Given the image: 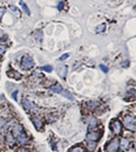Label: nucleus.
I'll use <instances>...</instances> for the list:
<instances>
[{
	"label": "nucleus",
	"mask_w": 136,
	"mask_h": 152,
	"mask_svg": "<svg viewBox=\"0 0 136 152\" xmlns=\"http://www.w3.org/2000/svg\"><path fill=\"white\" fill-rule=\"evenodd\" d=\"M12 135L16 138V140H18V143L22 144V145L25 144L26 142L28 141L27 135L25 134L22 126H20V125H16L15 127L12 129Z\"/></svg>",
	"instance_id": "obj_1"
},
{
	"label": "nucleus",
	"mask_w": 136,
	"mask_h": 152,
	"mask_svg": "<svg viewBox=\"0 0 136 152\" xmlns=\"http://www.w3.org/2000/svg\"><path fill=\"white\" fill-rule=\"evenodd\" d=\"M50 90L52 91V92H54V93H62V87L60 85V84H56V85L52 86V87L50 88Z\"/></svg>",
	"instance_id": "obj_11"
},
{
	"label": "nucleus",
	"mask_w": 136,
	"mask_h": 152,
	"mask_svg": "<svg viewBox=\"0 0 136 152\" xmlns=\"http://www.w3.org/2000/svg\"><path fill=\"white\" fill-rule=\"evenodd\" d=\"M10 10L12 11V12H15L16 16H20L21 12H20V10H18V9L15 7V6H10Z\"/></svg>",
	"instance_id": "obj_19"
},
{
	"label": "nucleus",
	"mask_w": 136,
	"mask_h": 152,
	"mask_svg": "<svg viewBox=\"0 0 136 152\" xmlns=\"http://www.w3.org/2000/svg\"><path fill=\"white\" fill-rule=\"evenodd\" d=\"M62 5H64V3H62V2H60V3L58 4V9H62Z\"/></svg>",
	"instance_id": "obj_31"
},
{
	"label": "nucleus",
	"mask_w": 136,
	"mask_h": 152,
	"mask_svg": "<svg viewBox=\"0 0 136 152\" xmlns=\"http://www.w3.org/2000/svg\"><path fill=\"white\" fill-rule=\"evenodd\" d=\"M20 4H21V5H22V7H23V9H24V11H25L26 13H27L28 15H31V12H30V9L28 8L27 4H26L24 1H22V0H21V1H20Z\"/></svg>",
	"instance_id": "obj_16"
},
{
	"label": "nucleus",
	"mask_w": 136,
	"mask_h": 152,
	"mask_svg": "<svg viewBox=\"0 0 136 152\" xmlns=\"http://www.w3.org/2000/svg\"><path fill=\"white\" fill-rule=\"evenodd\" d=\"M88 123H89V129L90 130H93L95 127H96V120L95 118H89V121H88Z\"/></svg>",
	"instance_id": "obj_15"
},
{
	"label": "nucleus",
	"mask_w": 136,
	"mask_h": 152,
	"mask_svg": "<svg viewBox=\"0 0 136 152\" xmlns=\"http://www.w3.org/2000/svg\"><path fill=\"white\" fill-rule=\"evenodd\" d=\"M7 75H8V77L15 79V80H20V79L22 78V75L18 74V72H16V71H8Z\"/></svg>",
	"instance_id": "obj_9"
},
{
	"label": "nucleus",
	"mask_w": 136,
	"mask_h": 152,
	"mask_svg": "<svg viewBox=\"0 0 136 152\" xmlns=\"http://www.w3.org/2000/svg\"><path fill=\"white\" fill-rule=\"evenodd\" d=\"M87 139L89 141H92V142H95L99 139V133H95V132H90L88 133L87 135Z\"/></svg>",
	"instance_id": "obj_7"
},
{
	"label": "nucleus",
	"mask_w": 136,
	"mask_h": 152,
	"mask_svg": "<svg viewBox=\"0 0 136 152\" xmlns=\"http://www.w3.org/2000/svg\"><path fill=\"white\" fill-rule=\"evenodd\" d=\"M23 106L25 107L27 110H30L31 108H33V104H32V102H30L28 99H25V100H23Z\"/></svg>",
	"instance_id": "obj_12"
},
{
	"label": "nucleus",
	"mask_w": 136,
	"mask_h": 152,
	"mask_svg": "<svg viewBox=\"0 0 136 152\" xmlns=\"http://www.w3.org/2000/svg\"><path fill=\"white\" fill-rule=\"evenodd\" d=\"M93 148H95V145L94 144H90V146H89V149H90V150H92Z\"/></svg>",
	"instance_id": "obj_30"
},
{
	"label": "nucleus",
	"mask_w": 136,
	"mask_h": 152,
	"mask_svg": "<svg viewBox=\"0 0 136 152\" xmlns=\"http://www.w3.org/2000/svg\"><path fill=\"white\" fill-rule=\"evenodd\" d=\"M111 128L112 129V132L115 133L116 135H120L122 132V126L121 123L119 121H114L112 124L111 125Z\"/></svg>",
	"instance_id": "obj_5"
},
{
	"label": "nucleus",
	"mask_w": 136,
	"mask_h": 152,
	"mask_svg": "<svg viewBox=\"0 0 136 152\" xmlns=\"http://www.w3.org/2000/svg\"><path fill=\"white\" fill-rule=\"evenodd\" d=\"M121 147L123 149H128L129 148V141L127 139H122L121 140Z\"/></svg>",
	"instance_id": "obj_17"
},
{
	"label": "nucleus",
	"mask_w": 136,
	"mask_h": 152,
	"mask_svg": "<svg viewBox=\"0 0 136 152\" xmlns=\"http://www.w3.org/2000/svg\"><path fill=\"white\" fill-rule=\"evenodd\" d=\"M4 13H5V8L1 7V8H0V20L2 18V16H3Z\"/></svg>",
	"instance_id": "obj_23"
},
{
	"label": "nucleus",
	"mask_w": 136,
	"mask_h": 152,
	"mask_svg": "<svg viewBox=\"0 0 136 152\" xmlns=\"http://www.w3.org/2000/svg\"><path fill=\"white\" fill-rule=\"evenodd\" d=\"M130 152H134V150H131V151H130Z\"/></svg>",
	"instance_id": "obj_32"
},
{
	"label": "nucleus",
	"mask_w": 136,
	"mask_h": 152,
	"mask_svg": "<svg viewBox=\"0 0 136 152\" xmlns=\"http://www.w3.org/2000/svg\"><path fill=\"white\" fill-rule=\"evenodd\" d=\"M34 37H35V39H36V40L38 41V42H41L42 37H43V33H42L41 30H38V31L35 32Z\"/></svg>",
	"instance_id": "obj_14"
},
{
	"label": "nucleus",
	"mask_w": 136,
	"mask_h": 152,
	"mask_svg": "<svg viewBox=\"0 0 136 152\" xmlns=\"http://www.w3.org/2000/svg\"><path fill=\"white\" fill-rule=\"evenodd\" d=\"M2 145H3V137L0 134V146H2Z\"/></svg>",
	"instance_id": "obj_28"
},
{
	"label": "nucleus",
	"mask_w": 136,
	"mask_h": 152,
	"mask_svg": "<svg viewBox=\"0 0 136 152\" xmlns=\"http://www.w3.org/2000/svg\"><path fill=\"white\" fill-rule=\"evenodd\" d=\"M68 57H69V53H65V54H64L62 56H60V60H65V58H68Z\"/></svg>",
	"instance_id": "obj_26"
},
{
	"label": "nucleus",
	"mask_w": 136,
	"mask_h": 152,
	"mask_svg": "<svg viewBox=\"0 0 136 152\" xmlns=\"http://www.w3.org/2000/svg\"><path fill=\"white\" fill-rule=\"evenodd\" d=\"M32 121H33V124H34L35 128H36L37 130H38V129H41L42 127H43V124H42V121L40 120V118L34 116V118H32Z\"/></svg>",
	"instance_id": "obj_8"
},
{
	"label": "nucleus",
	"mask_w": 136,
	"mask_h": 152,
	"mask_svg": "<svg viewBox=\"0 0 136 152\" xmlns=\"http://www.w3.org/2000/svg\"><path fill=\"white\" fill-rule=\"evenodd\" d=\"M6 143H7L9 146H12L15 144V139H13V135L11 133H7L6 135Z\"/></svg>",
	"instance_id": "obj_10"
},
{
	"label": "nucleus",
	"mask_w": 136,
	"mask_h": 152,
	"mask_svg": "<svg viewBox=\"0 0 136 152\" xmlns=\"http://www.w3.org/2000/svg\"><path fill=\"white\" fill-rule=\"evenodd\" d=\"M42 69L47 72H52V66H51V65H44V66H42Z\"/></svg>",
	"instance_id": "obj_21"
},
{
	"label": "nucleus",
	"mask_w": 136,
	"mask_h": 152,
	"mask_svg": "<svg viewBox=\"0 0 136 152\" xmlns=\"http://www.w3.org/2000/svg\"><path fill=\"white\" fill-rule=\"evenodd\" d=\"M99 69H101V71L104 72H109V69H107V67L105 66V65H104V64H100L99 65Z\"/></svg>",
	"instance_id": "obj_22"
},
{
	"label": "nucleus",
	"mask_w": 136,
	"mask_h": 152,
	"mask_svg": "<svg viewBox=\"0 0 136 152\" xmlns=\"http://www.w3.org/2000/svg\"><path fill=\"white\" fill-rule=\"evenodd\" d=\"M56 72H57L58 76H60V78H65L68 69H67V66H65V64H60V65H58V66L56 67Z\"/></svg>",
	"instance_id": "obj_6"
},
{
	"label": "nucleus",
	"mask_w": 136,
	"mask_h": 152,
	"mask_svg": "<svg viewBox=\"0 0 136 152\" xmlns=\"http://www.w3.org/2000/svg\"><path fill=\"white\" fill-rule=\"evenodd\" d=\"M104 31H105V24H100L99 26H97L95 28V33H97V34H101Z\"/></svg>",
	"instance_id": "obj_13"
},
{
	"label": "nucleus",
	"mask_w": 136,
	"mask_h": 152,
	"mask_svg": "<svg viewBox=\"0 0 136 152\" xmlns=\"http://www.w3.org/2000/svg\"><path fill=\"white\" fill-rule=\"evenodd\" d=\"M70 152H85V151H84V148H83V147H81V146H76V147H74V148H72V150L70 151Z\"/></svg>",
	"instance_id": "obj_18"
},
{
	"label": "nucleus",
	"mask_w": 136,
	"mask_h": 152,
	"mask_svg": "<svg viewBox=\"0 0 136 152\" xmlns=\"http://www.w3.org/2000/svg\"><path fill=\"white\" fill-rule=\"evenodd\" d=\"M5 52V46L3 45H0V54H2V53Z\"/></svg>",
	"instance_id": "obj_24"
},
{
	"label": "nucleus",
	"mask_w": 136,
	"mask_h": 152,
	"mask_svg": "<svg viewBox=\"0 0 136 152\" xmlns=\"http://www.w3.org/2000/svg\"><path fill=\"white\" fill-rule=\"evenodd\" d=\"M16 94H18V91H15V93H12V98L16 100Z\"/></svg>",
	"instance_id": "obj_29"
},
{
	"label": "nucleus",
	"mask_w": 136,
	"mask_h": 152,
	"mask_svg": "<svg viewBox=\"0 0 136 152\" xmlns=\"http://www.w3.org/2000/svg\"><path fill=\"white\" fill-rule=\"evenodd\" d=\"M16 152H29V151H28L27 149H25V148H20Z\"/></svg>",
	"instance_id": "obj_27"
},
{
	"label": "nucleus",
	"mask_w": 136,
	"mask_h": 152,
	"mask_svg": "<svg viewBox=\"0 0 136 152\" xmlns=\"http://www.w3.org/2000/svg\"><path fill=\"white\" fill-rule=\"evenodd\" d=\"M62 95H65V96L67 97V98H69V99H72V100L74 99V96H73L72 94H70L68 91H62Z\"/></svg>",
	"instance_id": "obj_20"
},
{
	"label": "nucleus",
	"mask_w": 136,
	"mask_h": 152,
	"mask_svg": "<svg viewBox=\"0 0 136 152\" xmlns=\"http://www.w3.org/2000/svg\"><path fill=\"white\" fill-rule=\"evenodd\" d=\"M135 118L132 115H127L124 118V125L125 127L131 131H135Z\"/></svg>",
	"instance_id": "obj_3"
},
{
	"label": "nucleus",
	"mask_w": 136,
	"mask_h": 152,
	"mask_svg": "<svg viewBox=\"0 0 136 152\" xmlns=\"http://www.w3.org/2000/svg\"><path fill=\"white\" fill-rule=\"evenodd\" d=\"M21 65H22L23 69H30L34 66V60L32 59V57H30L29 55H25L24 57L22 58V61H21Z\"/></svg>",
	"instance_id": "obj_2"
},
{
	"label": "nucleus",
	"mask_w": 136,
	"mask_h": 152,
	"mask_svg": "<svg viewBox=\"0 0 136 152\" xmlns=\"http://www.w3.org/2000/svg\"><path fill=\"white\" fill-rule=\"evenodd\" d=\"M119 145H120V142L118 139L112 140L107 146V152H116L119 148Z\"/></svg>",
	"instance_id": "obj_4"
},
{
	"label": "nucleus",
	"mask_w": 136,
	"mask_h": 152,
	"mask_svg": "<svg viewBox=\"0 0 136 152\" xmlns=\"http://www.w3.org/2000/svg\"><path fill=\"white\" fill-rule=\"evenodd\" d=\"M0 128H5V121L0 120Z\"/></svg>",
	"instance_id": "obj_25"
}]
</instances>
